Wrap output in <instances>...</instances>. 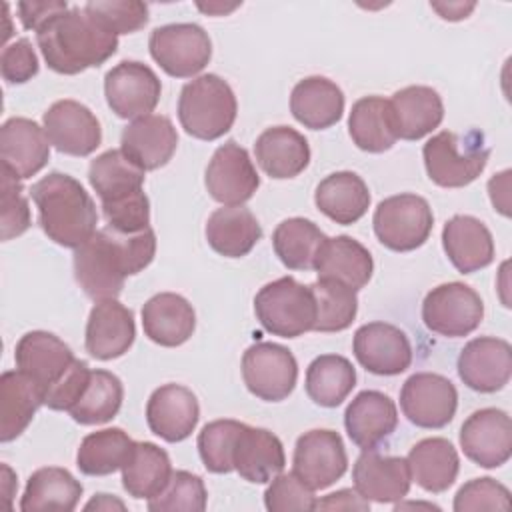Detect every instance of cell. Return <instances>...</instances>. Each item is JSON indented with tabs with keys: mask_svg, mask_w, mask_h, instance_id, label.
Segmentation results:
<instances>
[{
	"mask_svg": "<svg viewBox=\"0 0 512 512\" xmlns=\"http://www.w3.org/2000/svg\"><path fill=\"white\" fill-rule=\"evenodd\" d=\"M0 224H2V240H12L22 236L30 224V208L24 198V190L20 180L2 170V204H0Z\"/></svg>",
	"mask_w": 512,
	"mask_h": 512,
	"instance_id": "cell-51",
	"label": "cell"
},
{
	"mask_svg": "<svg viewBox=\"0 0 512 512\" xmlns=\"http://www.w3.org/2000/svg\"><path fill=\"white\" fill-rule=\"evenodd\" d=\"M460 448L482 468H498L512 456V420L500 408L472 412L460 428Z\"/></svg>",
	"mask_w": 512,
	"mask_h": 512,
	"instance_id": "cell-17",
	"label": "cell"
},
{
	"mask_svg": "<svg viewBox=\"0 0 512 512\" xmlns=\"http://www.w3.org/2000/svg\"><path fill=\"white\" fill-rule=\"evenodd\" d=\"M134 440L122 428L96 430L80 442L76 452V466L86 476H108L128 462Z\"/></svg>",
	"mask_w": 512,
	"mask_h": 512,
	"instance_id": "cell-42",
	"label": "cell"
},
{
	"mask_svg": "<svg viewBox=\"0 0 512 512\" xmlns=\"http://www.w3.org/2000/svg\"><path fill=\"white\" fill-rule=\"evenodd\" d=\"M508 182H510V170H504L500 174H494L488 182V192L494 210H498L502 216H510L508 210Z\"/></svg>",
	"mask_w": 512,
	"mask_h": 512,
	"instance_id": "cell-56",
	"label": "cell"
},
{
	"mask_svg": "<svg viewBox=\"0 0 512 512\" xmlns=\"http://www.w3.org/2000/svg\"><path fill=\"white\" fill-rule=\"evenodd\" d=\"M236 112V96L218 74L196 76L180 90L178 120L192 138L218 140L232 128Z\"/></svg>",
	"mask_w": 512,
	"mask_h": 512,
	"instance_id": "cell-5",
	"label": "cell"
},
{
	"mask_svg": "<svg viewBox=\"0 0 512 512\" xmlns=\"http://www.w3.org/2000/svg\"><path fill=\"white\" fill-rule=\"evenodd\" d=\"M406 460L412 480L432 494L446 492L456 482L460 470V458L454 444L440 436L416 442Z\"/></svg>",
	"mask_w": 512,
	"mask_h": 512,
	"instance_id": "cell-35",
	"label": "cell"
},
{
	"mask_svg": "<svg viewBox=\"0 0 512 512\" xmlns=\"http://www.w3.org/2000/svg\"><path fill=\"white\" fill-rule=\"evenodd\" d=\"M50 144L68 156H90L102 142V128L94 112L76 100H58L42 116Z\"/></svg>",
	"mask_w": 512,
	"mask_h": 512,
	"instance_id": "cell-19",
	"label": "cell"
},
{
	"mask_svg": "<svg viewBox=\"0 0 512 512\" xmlns=\"http://www.w3.org/2000/svg\"><path fill=\"white\" fill-rule=\"evenodd\" d=\"M82 484L66 468L46 466L30 474L22 500V512H42V510H60L70 512L78 506L82 496Z\"/></svg>",
	"mask_w": 512,
	"mask_h": 512,
	"instance_id": "cell-39",
	"label": "cell"
},
{
	"mask_svg": "<svg viewBox=\"0 0 512 512\" xmlns=\"http://www.w3.org/2000/svg\"><path fill=\"white\" fill-rule=\"evenodd\" d=\"M44 404L40 388L18 368L0 378V440H16Z\"/></svg>",
	"mask_w": 512,
	"mask_h": 512,
	"instance_id": "cell-37",
	"label": "cell"
},
{
	"mask_svg": "<svg viewBox=\"0 0 512 512\" xmlns=\"http://www.w3.org/2000/svg\"><path fill=\"white\" fill-rule=\"evenodd\" d=\"M484 318L480 294L464 282H446L432 288L422 302V320L434 334L460 338L472 334Z\"/></svg>",
	"mask_w": 512,
	"mask_h": 512,
	"instance_id": "cell-10",
	"label": "cell"
},
{
	"mask_svg": "<svg viewBox=\"0 0 512 512\" xmlns=\"http://www.w3.org/2000/svg\"><path fill=\"white\" fill-rule=\"evenodd\" d=\"M258 166L276 180L294 178L310 164L308 140L290 126L266 128L254 144Z\"/></svg>",
	"mask_w": 512,
	"mask_h": 512,
	"instance_id": "cell-31",
	"label": "cell"
},
{
	"mask_svg": "<svg viewBox=\"0 0 512 512\" xmlns=\"http://www.w3.org/2000/svg\"><path fill=\"white\" fill-rule=\"evenodd\" d=\"M0 158L2 170L16 180L38 174L50 158V140L44 128L30 118H8L0 128Z\"/></svg>",
	"mask_w": 512,
	"mask_h": 512,
	"instance_id": "cell-21",
	"label": "cell"
},
{
	"mask_svg": "<svg viewBox=\"0 0 512 512\" xmlns=\"http://www.w3.org/2000/svg\"><path fill=\"white\" fill-rule=\"evenodd\" d=\"M146 172L122 150H106L88 166V182L100 198L106 226L134 234L150 226V200L144 192Z\"/></svg>",
	"mask_w": 512,
	"mask_h": 512,
	"instance_id": "cell-3",
	"label": "cell"
},
{
	"mask_svg": "<svg viewBox=\"0 0 512 512\" xmlns=\"http://www.w3.org/2000/svg\"><path fill=\"white\" fill-rule=\"evenodd\" d=\"M204 234L210 248L220 256L242 258L262 238V228L248 208L222 206L208 216Z\"/></svg>",
	"mask_w": 512,
	"mask_h": 512,
	"instance_id": "cell-36",
	"label": "cell"
},
{
	"mask_svg": "<svg viewBox=\"0 0 512 512\" xmlns=\"http://www.w3.org/2000/svg\"><path fill=\"white\" fill-rule=\"evenodd\" d=\"M142 328L154 344L176 348L194 334L196 312L184 296L160 292L142 306Z\"/></svg>",
	"mask_w": 512,
	"mask_h": 512,
	"instance_id": "cell-28",
	"label": "cell"
},
{
	"mask_svg": "<svg viewBox=\"0 0 512 512\" xmlns=\"http://www.w3.org/2000/svg\"><path fill=\"white\" fill-rule=\"evenodd\" d=\"M316 208L336 224L358 222L370 206V192L366 182L350 170L328 174L314 192Z\"/></svg>",
	"mask_w": 512,
	"mask_h": 512,
	"instance_id": "cell-34",
	"label": "cell"
},
{
	"mask_svg": "<svg viewBox=\"0 0 512 512\" xmlns=\"http://www.w3.org/2000/svg\"><path fill=\"white\" fill-rule=\"evenodd\" d=\"M314 270L318 278L342 282L358 292L370 282L374 272V260L364 244H360L352 236L342 234L324 240L316 254Z\"/></svg>",
	"mask_w": 512,
	"mask_h": 512,
	"instance_id": "cell-29",
	"label": "cell"
},
{
	"mask_svg": "<svg viewBox=\"0 0 512 512\" xmlns=\"http://www.w3.org/2000/svg\"><path fill=\"white\" fill-rule=\"evenodd\" d=\"M290 112L310 130L330 128L342 118L344 92L324 76H308L292 88Z\"/></svg>",
	"mask_w": 512,
	"mask_h": 512,
	"instance_id": "cell-32",
	"label": "cell"
},
{
	"mask_svg": "<svg viewBox=\"0 0 512 512\" xmlns=\"http://www.w3.org/2000/svg\"><path fill=\"white\" fill-rule=\"evenodd\" d=\"M16 368L24 372L46 398L72 370L76 356L72 348L52 332H26L14 350Z\"/></svg>",
	"mask_w": 512,
	"mask_h": 512,
	"instance_id": "cell-15",
	"label": "cell"
},
{
	"mask_svg": "<svg viewBox=\"0 0 512 512\" xmlns=\"http://www.w3.org/2000/svg\"><path fill=\"white\" fill-rule=\"evenodd\" d=\"M254 314L260 326L280 338H298L314 330L316 302L310 286L282 276L262 286L254 296Z\"/></svg>",
	"mask_w": 512,
	"mask_h": 512,
	"instance_id": "cell-7",
	"label": "cell"
},
{
	"mask_svg": "<svg viewBox=\"0 0 512 512\" xmlns=\"http://www.w3.org/2000/svg\"><path fill=\"white\" fill-rule=\"evenodd\" d=\"M2 78L10 84H24L38 74V56L28 38L6 44L0 56Z\"/></svg>",
	"mask_w": 512,
	"mask_h": 512,
	"instance_id": "cell-52",
	"label": "cell"
},
{
	"mask_svg": "<svg viewBox=\"0 0 512 512\" xmlns=\"http://www.w3.org/2000/svg\"><path fill=\"white\" fill-rule=\"evenodd\" d=\"M208 194L222 206H242L260 186V176L246 148L234 140L218 146L206 166Z\"/></svg>",
	"mask_w": 512,
	"mask_h": 512,
	"instance_id": "cell-13",
	"label": "cell"
},
{
	"mask_svg": "<svg viewBox=\"0 0 512 512\" xmlns=\"http://www.w3.org/2000/svg\"><path fill=\"white\" fill-rule=\"evenodd\" d=\"M90 366L84 360L74 362L72 370L68 372V376L44 398V406H48L50 410H70L76 400L80 398V394L84 392L88 380H90Z\"/></svg>",
	"mask_w": 512,
	"mask_h": 512,
	"instance_id": "cell-53",
	"label": "cell"
},
{
	"mask_svg": "<svg viewBox=\"0 0 512 512\" xmlns=\"http://www.w3.org/2000/svg\"><path fill=\"white\" fill-rule=\"evenodd\" d=\"M216 8H218V10H224V12H228V10H234V8H236V6H230V8H222V6H216ZM200 10H206V12H212V10H214V6H202V4H200Z\"/></svg>",
	"mask_w": 512,
	"mask_h": 512,
	"instance_id": "cell-60",
	"label": "cell"
},
{
	"mask_svg": "<svg viewBox=\"0 0 512 512\" xmlns=\"http://www.w3.org/2000/svg\"><path fill=\"white\" fill-rule=\"evenodd\" d=\"M358 364L376 376L402 374L412 364V346L404 330L388 322H368L354 332Z\"/></svg>",
	"mask_w": 512,
	"mask_h": 512,
	"instance_id": "cell-20",
	"label": "cell"
},
{
	"mask_svg": "<svg viewBox=\"0 0 512 512\" xmlns=\"http://www.w3.org/2000/svg\"><path fill=\"white\" fill-rule=\"evenodd\" d=\"M442 248L450 264L462 274L482 270L494 260L490 230L482 220L468 214H456L446 220L442 228Z\"/></svg>",
	"mask_w": 512,
	"mask_h": 512,
	"instance_id": "cell-27",
	"label": "cell"
},
{
	"mask_svg": "<svg viewBox=\"0 0 512 512\" xmlns=\"http://www.w3.org/2000/svg\"><path fill=\"white\" fill-rule=\"evenodd\" d=\"M396 136L420 140L436 130L444 118L440 94L430 86H406L390 98Z\"/></svg>",
	"mask_w": 512,
	"mask_h": 512,
	"instance_id": "cell-33",
	"label": "cell"
},
{
	"mask_svg": "<svg viewBox=\"0 0 512 512\" xmlns=\"http://www.w3.org/2000/svg\"><path fill=\"white\" fill-rule=\"evenodd\" d=\"M344 426L360 450H376L398 426L396 404L384 392L362 390L346 406Z\"/></svg>",
	"mask_w": 512,
	"mask_h": 512,
	"instance_id": "cell-26",
	"label": "cell"
},
{
	"mask_svg": "<svg viewBox=\"0 0 512 512\" xmlns=\"http://www.w3.org/2000/svg\"><path fill=\"white\" fill-rule=\"evenodd\" d=\"M124 398V388L122 382L116 374L108 370H92L90 380L76 400V404L68 410L74 422L84 424V426H94V424H104L110 422Z\"/></svg>",
	"mask_w": 512,
	"mask_h": 512,
	"instance_id": "cell-44",
	"label": "cell"
},
{
	"mask_svg": "<svg viewBox=\"0 0 512 512\" xmlns=\"http://www.w3.org/2000/svg\"><path fill=\"white\" fill-rule=\"evenodd\" d=\"M114 508L124 510L126 506L122 500H118L110 494H94V498L84 504V510H114Z\"/></svg>",
	"mask_w": 512,
	"mask_h": 512,
	"instance_id": "cell-58",
	"label": "cell"
},
{
	"mask_svg": "<svg viewBox=\"0 0 512 512\" xmlns=\"http://www.w3.org/2000/svg\"><path fill=\"white\" fill-rule=\"evenodd\" d=\"M328 236L308 218L282 220L274 234L272 246L288 270H314V260Z\"/></svg>",
	"mask_w": 512,
	"mask_h": 512,
	"instance_id": "cell-43",
	"label": "cell"
},
{
	"mask_svg": "<svg viewBox=\"0 0 512 512\" xmlns=\"http://www.w3.org/2000/svg\"><path fill=\"white\" fill-rule=\"evenodd\" d=\"M200 420L196 394L182 384L156 388L146 404V422L152 434L166 442L186 440Z\"/></svg>",
	"mask_w": 512,
	"mask_h": 512,
	"instance_id": "cell-22",
	"label": "cell"
},
{
	"mask_svg": "<svg viewBox=\"0 0 512 512\" xmlns=\"http://www.w3.org/2000/svg\"><path fill=\"white\" fill-rule=\"evenodd\" d=\"M310 290L316 302V332H342L354 322L358 312L356 290L326 278H318L310 284Z\"/></svg>",
	"mask_w": 512,
	"mask_h": 512,
	"instance_id": "cell-45",
	"label": "cell"
},
{
	"mask_svg": "<svg viewBox=\"0 0 512 512\" xmlns=\"http://www.w3.org/2000/svg\"><path fill=\"white\" fill-rule=\"evenodd\" d=\"M242 378L246 388L264 402L288 398L298 380L294 354L276 342H256L242 356Z\"/></svg>",
	"mask_w": 512,
	"mask_h": 512,
	"instance_id": "cell-11",
	"label": "cell"
},
{
	"mask_svg": "<svg viewBox=\"0 0 512 512\" xmlns=\"http://www.w3.org/2000/svg\"><path fill=\"white\" fill-rule=\"evenodd\" d=\"M154 254L156 234L150 226L134 234L104 226L74 248V278L94 302L110 300L122 292L128 276L150 266Z\"/></svg>",
	"mask_w": 512,
	"mask_h": 512,
	"instance_id": "cell-1",
	"label": "cell"
},
{
	"mask_svg": "<svg viewBox=\"0 0 512 512\" xmlns=\"http://www.w3.org/2000/svg\"><path fill=\"white\" fill-rule=\"evenodd\" d=\"M316 510H358L368 512L370 500H366L356 488H342L336 490L320 500H316Z\"/></svg>",
	"mask_w": 512,
	"mask_h": 512,
	"instance_id": "cell-55",
	"label": "cell"
},
{
	"mask_svg": "<svg viewBox=\"0 0 512 512\" xmlns=\"http://www.w3.org/2000/svg\"><path fill=\"white\" fill-rule=\"evenodd\" d=\"M244 422L222 418L208 422L198 434V454L208 472L228 474L234 470V448Z\"/></svg>",
	"mask_w": 512,
	"mask_h": 512,
	"instance_id": "cell-46",
	"label": "cell"
},
{
	"mask_svg": "<svg viewBox=\"0 0 512 512\" xmlns=\"http://www.w3.org/2000/svg\"><path fill=\"white\" fill-rule=\"evenodd\" d=\"M444 20H462V18H468V14L474 10V2L470 4H462V2H448V4H438V2H432L430 4Z\"/></svg>",
	"mask_w": 512,
	"mask_h": 512,
	"instance_id": "cell-57",
	"label": "cell"
},
{
	"mask_svg": "<svg viewBox=\"0 0 512 512\" xmlns=\"http://www.w3.org/2000/svg\"><path fill=\"white\" fill-rule=\"evenodd\" d=\"M36 42L48 68L66 76L98 68L118 50V36L102 28L84 6L52 16L36 32Z\"/></svg>",
	"mask_w": 512,
	"mask_h": 512,
	"instance_id": "cell-2",
	"label": "cell"
},
{
	"mask_svg": "<svg viewBox=\"0 0 512 512\" xmlns=\"http://www.w3.org/2000/svg\"><path fill=\"white\" fill-rule=\"evenodd\" d=\"M2 472H4V496L8 498V506H10L12 488H16L18 484H16V480H14V474H12V470H10L6 464H2Z\"/></svg>",
	"mask_w": 512,
	"mask_h": 512,
	"instance_id": "cell-59",
	"label": "cell"
},
{
	"mask_svg": "<svg viewBox=\"0 0 512 512\" xmlns=\"http://www.w3.org/2000/svg\"><path fill=\"white\" fill-rule=\"evenodd\" d=\"M428 178L442 188H462L474 182L486 168L490 148L480 130L464 134L442 130L422 148Z\"/></svg>",
	"mask_w": 512,
	"mask_h": 512,
	"instance_id": "cell-6",
	"label": "cell"
},
{
	"mask_svg": "<svg viewBox=\"0 0 512 512\" xmlns=\"http://www.w3.org/2000/svg\"><path fill=\"white\" fill-rule=\"evenodd\" d=\"M208 492L204 480L188 470L172 472L168 486L148 500L150 512H202L206 510Z\"/></svg>",
	"mask_w": 512,
	"mask_h": 512,
	"instance_id": "cell-47",
	"label": "cell"
},
{
	"mask_svg": "<svg viewBox=\"0 0 512 512\" xmlns=\"http://www.w3.org/2000/svg\"><path fill=\"white\" fill-rule=\"evenodd\" d=\"M178 146V134L168 116L148 114L132 120L120 134V150L144 172L166 166Z\"/></svg>",
	"mask_w": 512,
	"mask_h": 512,
	"instance_id": "cell-25",
	"label": "cell"
},
{
	"mask_svg": "<svg viewBox=\"0 0 512 512\" xmlns=\"http://www.w3.org/2000/svg\"><path fill=\"white\" fill-rule=\"evenodd\" d=\"M172 478V464L166 450L154 442H136L128 462L122 466V486L138 500L158 496Z\"/></svg>",
	"mask_w": 512,
	"mask_h": 512,
	"instance_id": "cell-40",
	"label": "cell"
},
{
	"mask_svg": "<svg viewBox=\"0 0 512 512\" xmlns=\"http://www.w3.org/2000/svg\"><path fill=\"white\" fill-rule=\"evenodd\" d=\"M354 488L372 502L394 504L408 496L412 476L408 460L402 456H384L376 450H362L352 468Z\"/></svg>",
	"mask_w": 512,
	"mask_h": 512,
	"instance_id": "cell-23",
	"label": "cell"
},
{
	"mask_svg": "<svg viewBox=\"0 0 512 512\" xmlns=\"http://www.w3.org/2000/svg\"><path fill=\"white\" fill-rule=\"evenodd\" d=\"M400 408L418 428H444L456 414L458 392L442 374L416 372L402 384Z\"/></svg>",
	"mask_w": 512,
	"mask_h": 512,
	"instance_id": "cell-14",
	"label": "cell"
},
{
	"mask_svg": "<svg viewBox=\"0 0 512 512\" xmlns=\"http://www.w3.org/2000/svg\"><path fill=\"white\" fill-rule=\"evenodd\" d=\"M160 94L162 84L156 72L138 60H122L104 76L106 102L124 120L148 116L158 106Z\"/></svg>",
	"mask_w": 512,
	"mask_h": 512,
	"instance_id": "cell-12",
	"label": "cell"
},
{
	"mask_svg": "<svg viewBox=\"0 0 512 512\" xmlns=\"http://www.w3.org/2000/svg\"><path fill=\"white\" fill-rule=\"evenodd\" d=\"M348 134L364 152L380 154L390 150L398 140L390 100L382 96L356 100L348 116Z\"/></svg>",
	"mask_w": 512,
	"mask_h": 512,
	"instance_id": "cell-38",
	"label": "cell"
},
{
	"mask_svg": "<svg viewBox=\"0 0 512 512\" xmlns=\"http://www.w3.org/2000/svg\"><path fill=\"white\" fill-rule=\"evenodd\" d=\"M356 386V370L352 362L340 354H322L306 368V394L324 408L340 406Z\"/></svg>",
	"mask_w": 512,
	"mask_h": 512,
	"instance_id": "cell-41",
	"label": "cell"
},
{
	"mask_svg": "<svg viewBox=\"0 0 512 512\" xmlns=\"http://www.w3.org/2000/svg\"><path fill=\"white\" fill-rule=\"evenodd\" d=\"M84 10L110 34H132L148 24V6L138 0H92Z\"/></svg>",
	"mask_w": 512,
	"mask_h": 512,
	"instance_id": "cell-48",
	"label": "cell"
},
{
	"mask_svg": "<svg viewBox=\"0 0 512 512\" xmlns=\"http://www.w3.org/2000/svg\"><path fill=\"white\" fill-rule=\"evenodd\" d=\"M30 196L38 208L40 228L58 246L78 248L94 236L96 204L70 174L50 172L32 186Z\"/></svg>",
	"mask_w": 512,
	"mask_h": 512,
	"instance_id": "cell-4",
	"label": "cell"
},
{
	"mask_svg": "<svg viewBox=\"0 0 512 512\" xmlns=\"http://www.w3.org/2000/svg\"><path fill=\"white\" fill-rule=\"evenodd\" d=\"M456 512L470 510H510V490L494 478H472L454 496Z\"/></svg>",
	"mask_w": 512,
	"mask_h": 512,
	"instance_id": "cell-50",
	"label": "cell"
},
{
	"mask_svg": "<svg viewBox=\"0 0 512 512\" xmlns=\"http://www.w3.org/2000/svg\"><path fill=\"white\" fill-rule=\"evenodd\" d=\"M374 234L394 252H412L420 248L432 232L434 214L426 198L418 194H396L384 198L372 216Z\"/></svg>",
	"mask_w": 512,
	"mask_h": 512,
	"instance_id": "cell-8",
	"label": "cell"
},
{
	"mask_svg": "<svg viewBox=\"0 0 512 512\" xmlns=\"http://www.w3.org/2000/svg\"><path fill=\"white\" fill-rule=\"evenodd\" d=\"M292 472L312 490H324L340 480L348 468L342 436L334 430L318 428L298 436L292 456Z\"/></svg>",
	"mask_w": 512,
	"mask_h": 512,
	"instance_id": "cell-16",
	"label": "cell"
},
{
	"mask_svg": "<svg viewBox=\"0 0 512 512\" xmlns=\"http://www.w3.org/2000/svg\"><path fill=\"white\" fill-rule=\"evenodd\" d=\"M458 376L474 392L502 390L512 376V346L496 336L472 338L458 354Z\"/></svg>",
	"mask_w": 512,
	"mask_h": 512,
	"instance_id": "cell-18",
	"label": "cell"
},
{
	"mask_svg": "<svg viewBox=\"0 0 512 512\" xmlns=\"http://www.w3.org/2000/svg\"><path fill=\"white\" fill-rule=\"evenodd\" d=\"M264 506L270 512H290V510H316L314 490L302 482L294 472H280L270 480L264 492Z\"/></svg>",
	"mask_w": 512,
	"mask_h": 512,
	"instance_id": "cell-49",
	"label": "cell"
},
{
	"mask_svg": "<svg viewBox=\"0 0 512 512\" xmlns=\"http://www.w3.org/2000/svg\"><path fill=\"white\" fill-rule=\"evenodd\" d=\"M284 466L286 456L280 438L266 428L244 424L234 448V470L240 478L252 484H266L278 476Z\"/></svg>",
	"mask_w": 512,
	"mask_h": 512,
	"instance_id": "cell-30",
	"label": "cell"
},
{
	"mask_svg": "<svg viewBox=\"0 0 512 512\" xmlns=\"http://www.w3.org/2000/svg\"><path fill=\"white\" fill-rule=\"evenodd\" d=\"M136 338L134 314L116 298L100 300L90 310L86 322V352L96 360L124 356Z\"/></svg>",
	"mask_w": 512,
	"mask_h": 512,
	"instance_id": "cell-24",
	"label": "cell"
},
{
	"mask_svg": "<svg viewBox=\"0 0 512 512\" xmlns=\"http://www.w3.org/2000/svg\"><path fill=\"white\" fill-rule=\"evenodd\" d=\"M148 50L160 68L172 78L200 74L212 58L208 32L194 22L164 24L150 32Z\"/></svg>",
	"mask_w": 512,
	"mask_h": 512,
	"instance_id": "cell-9",
	"label": "cell"
},
{
	"mask_svg": "<svg viewBox=\"0 0 512 512\" xmlns=\"http://www.w3.org/2000/svg\"><path fill=\"white\" fill-rule=\"evenodd\" d=\"M18 16L26 30L38 32L52 16L68 10V4L62 0H46V2H18Z\"/></svg>",
	"mask_w": 512,
	"mask_h": 512,
	"instance_id": "cell-54",
	"label": "cell"
}]
</instances>
